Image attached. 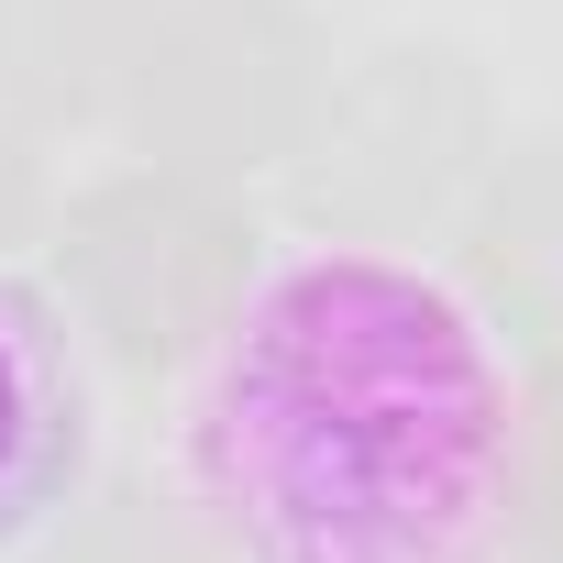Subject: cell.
<instances>
[{"label":"cell","instance_id":"cell-1","mask_svg":"<svg viewBox=\"0 0 563 563\" xmlns=\"http://www.w3.org/2000/svg\"><path fill=\"white\" fill-rule=\"evenodd\" d=\"M188 464L232 563H486L508 530V376L442 276L321 254L243 288Z\"/></svg>","mask_w":563,"mask_h":563},{"label":"cell","instance_id":"cell-2","mask_svg":"<svg viewBox=\"0 0 563 563\" xmlns=\"http://www.w3.org/2000/svg\"><path fill=\"white\" fill-rule=\"evenodd\" d=\"M67 288L89 310V343L133 387H155V376L210 365V343L232 332L254 288V232L177 177H133L67 221Z\"/></svg>","mask_w":563,"mask_h":563},{"label":"cell","instance_id":"cell-3","mask_svg":"<svg viewBox=\"0 0 563 563\" xmlns=\"http://www.w3.org/2000/svg\"><path fill=\"white\" fill-rule=\"evenodd\" d=\"M78 464H89L78 332L45 288L0 276V552L56 530V508L78 497Z\"/></svg>","mask_w":563,"mask_h":563},{"label":"cell","instance_id":"cell-4","mask_svg":"<svg viewBox=\"0 0 563 563\" xmlns=\"http://www.w3.org/2000/svg\"><path fill=\"white\" fill-rule=\"evenodd\" d=\"M45 563H199V530L177 519V497L111 486L89 519L56 508V552H45Z\"/></svg>","mask_w":563,"mask_h":563},{"label":"cell","instance_id":"cell-5","mask_svg":"<svg viewBox=\"0 0 563 563\" xmlns=\"http://www.w3.org/2000/svg\"><path fill=\"white\" fill-rule=\"evenodd\" d=\"M508 519H530V541L563 552V365L508 409Z\"/></svg>","mask_w":563,"mask_h":563},{"label":"cell","instance_id":"cell-6","mask_svg":"<svg viewBox=\"0 0 563 563\" xmlns=\"http://www.w3.org/2000/svg\"><path fill=\"white\" fill-rule=\"evenodd\" d=\"M12 221H23V144L0 133V232H12Z\"/></svg>","mask_w":563,"mask_h":563}]
</instances>
